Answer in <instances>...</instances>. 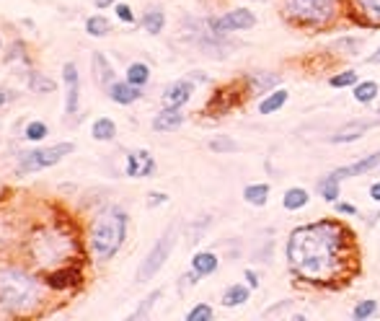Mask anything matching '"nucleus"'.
Returning <instances> with one entry per match:
<instances>
[{"label":"nucleus","mask_w":380,"mask_h":321,"mask_svg":"<svg viewBox=\"0 0 380 321\" xmlns=\"http://www.w3.org/2000/svg\"><path fill=\"white\" fill-rule=\"evenodd\" d=\"M357 246L339 220H318L295 228L288 238V264L311 285H331L355 270Z\"/></svg>","instance_id":"1"},{"label":"nucleus","mask_w":380,"mask_h":321,"mask_svg":"<svg viewBox=\"0 0 380 321\" xmlns=\"http://www.w3.org/2000/svg\"><path fill=\"white\" fill-rule=\"evenodd\" d=\"M127 231H129V215L122 205H106L88 226L86 246L96 264L112 262L119 249L125 246Z\"/></svg>","instance_id":"2"},{"label":"nucleus","mask_w":380,"mask_h":321,"mask_svg":"<svg viewBox=\"0 0 380 321\" xmlns=\"http://www.w3.org/2000/svg\"><path fill=\"white\" fill-rule=\"evenodd\" d=\"M45 277L23 267H0V311L3 313H31L45 300Z\"/></svg>","instance_id":"3"},{"label":"nucleus","mask_w":380,"mask_h":321,"mask_svg":"<svg viewBox=\"0 0 380 321\" xmlns=\"http://www.w3.org/2000/svg\"><path fill=\"white\" fill-rule=\"evenodd\" d=\"M78 238L62 226H42L29 238V257L39 270H60L65 264H75Z\"/></svg>","instance_id":"4"},{"label":"nucleus","mask_w":380,"mask_h":321,"mask_svg":"<svg viewBox=\"0 0 380 321\" xmlns=\"http://www.w3.org/2000/svg\"><path fill=\"white\" fill-rule=\"evenodd\" d=\"M282 11L300 26H326L334 21L339 0H282Z\"/></svg>","instance_id":"5"},{"label":"nucleus","mask_w":380,"mask_h":321,"mask_svg":"<svg viewBox=\"0 0 380 321\" xmlns=\"http://www.w3.org/2000/svg\"><path fill=\"white\" fill-rule=\"evenodd\" d=\"M75 151V143H58V145H34L31 151H23L18 155V174H36V171H45V168L58 166L60 161H65L70 153Z\"/></svg>","instance_id":"6"},{"label":"nucleus","mask_w":380,"mask_h":321,"mask_svg":"<svg viewBox=\"0 0 380 321\" xmlns=\"http://www.w3.org/2000/svg\"><path fill=\"white\" fill-rule=\"evenodd\" d=\"M173 246H176V223L166 228L158 236V241L150 246V251L145 254V259L140 262L138 272H135V283H148V280H153L155 274L161 272L166 262H168V257H171Z\"/></svg>","instance_id":"7"},{"label":"nucleus","mask_w":380,"mask_h":321,"mask_svg":"<svg viewBox=\"0 0 380 321\" xmlns=\"http://www.w3.org/2000/svg\"><path fill=\"white\" fill-rule=\"evenodd\" d=\"M62 86H65V117L75 119L81 112V70L73 60L62 62Z\"/></svg>","instance_id":"8"},{"label":"nucleus","mask_w":380,"mask_h":321,"mask_svg":"<svg viewBox=\"0 0 380 321\" xmlns=\"http://www.w3.org/2000/svg\"><path fill=\"white\" fill-rule=\"evenodd\" d=\"M256 24V16L249 8H236L218 16V18H210V31L212 34H231V31H246Z\"/></svg>","instance_id":"9"},{"label":"nucleus","mask_w":380,"mask_h":321,"mask_svg":"<svg viewBox=\"0 0 380 321\" xmlns=\"http://www.w3.org/2000/svg\"><path fill=\"white\" fill-rule=\"evenodd\" d=\"M155 168L158 166L150 151H129L125 158V177L129 179H150Z\"/></svg>","instance_id":"10"},{"label":"nucleus","mask_w":380,"mask_h":321,"mask_svg":"<svg viewBox=\"0 0 380 321\" xmlns=\"http://www.w3.org/2000/svg\"><path fill=\"white\" fill-rule=\"evenodd\" d=\"M81 280L83 272L78 270V264H65V267L45 274V283L49 290H75V287L81 285Z\"/></svg>","instance_id":"11"},{"label":"nucleus","mask_w":380,"mask_h":321,"mask_svg":"<svg viewBox=\"0 0 380 321\" xmlns=\"http://www.w3.org/2000/svg\"><path fill=\"white\" fill-rule=\"evenodd\" d=\"M378 125H380V119H352V122L342 125V127L331 135V143H339V145L355 143V140H359L365 132H370L372 127H378Z\"/></svg>","instance_id":"12"},{"label":"nucleus","mask_w":380,"mask_h":321,"mask_svg":"<svg viewBox=\"0 0 380 321\" xmlns=\"http://www.w3.org/2000/svg\"><path fill=\"white\" fill-rule=\"evenodd\" d=\"M192 94H194V84L186 81V78H179V81L166 86V91H163V107L184 109L192 101Z\"/></svg>","instance_id":"13"},{"label":"nucleus","mask_w":380,"mask_h":321,"mask_svg":"<svg viewBox=\"0 0 380 321\" xmlns=\"http://www.w3.org/2000/svg\"><path fill=\"white\" fill-rule=\"evenodd\" d=\"M106 96H109V101H114V104H119V107H129V104H135V101H140L142 99V88L135 84H129V81H119L116 78L114 84L109 86L104 91Z\"/></svg>","instance_id":"14"},{"label":"nucleus","mask_w":380,"mask_h":321,"mask_svg":"<svg viewBox=\"0 0 380 321\" xmlns=\"http://www.w3.org/2000/svg\"><path fill=\"white\" fill-rule=\"evenodd\" d=\"M91 73H93V81H96V86H99V88H104V91L116 81L114 65L109 62V57H106L104 52H93L91 55Z\"/></svg>","instance_id":"15"},{"label":"nucleus","mask_w":380,"mask_h":321,"mask_svg":"<svg viewBox=\"0 0 380 321\" xmlns=\"http://www.w3.org/2000/svg\"><path fill=\"white\" fill-rule=\"evenodd\" d=\"M184 112L181 109H173V107H163L155 117H153V130L155 132H173L179 130L181 125H184Z\"/></svg>","instance_id":"16"},{"label":"nucleus","mask_w":380,"mask_h":321,"mask_svg":"<svg viewBox=\"0 0 380 321\" xmlns=\"http://www.w3.org/2000/svg\"><path fill=\"white\" fill-rule=\"evenodd\" d=\"M380 168V151L378 153H370L365 158H359L355 164H349V166H342L334 171L336 179H349V177H359V174H370V171H375Z\"/></svg>","instance_id":"17"},{"label":"nucleus","mask_w":380,"mask_h":321,"mask_svg":"<svg viewBox=\"0 0 380 321\" xmlns=\"http://www.w3.org/2000/svg\"><path fill=\"white\" fill-rule=\"evenodd\" d=\"M220 267V259L215 251H197L192 257V270H194L199 277H207V274H215Z\"/></svg>","instance_id":"18"},{"label":"nucleus","mask_w":380,"mask_h":321,"mask_svg":"<svg viewBox=\"0 0 380 321\" xmlns=\"http://www.w3.org/2000/svg\"><path fill=\"white\" fill-rule=\"evenodd\" d=\"M352 8L370 26H380V0H352Z\"/></svg>","instance_id":"19"},{"label":"nucleus","mask_w":380,"mask_h":321,"mask_svg":"<svg viewBox=\"0 0 380 321\" xmlns=\"http://www.w3.org/2000/svg\"><path fill=\"white\" fill-rule=\"evenodd\" d=\"M290 94L285 91V88H275V91H269V94L259 101V114H275V112H279V109L288 104Z\"/></svg>","instance_id":"20"},{"label":"nucleus","mask_w":380,"mask_h":321,"mask_svg":"<svg viewBox=\"0 0 380 321\" xmlns=\"http://www.w3.org/2000/svg\"><path fill=\"white\" fill-rule=\"evenodd\" d=\"M91 138L99 143H112L116 138V122L112 117H99L91 125Z\"/></svg>","instance_id":"21"},{"label":"nucleus","mask_w":380,"mask_h":321,"mask_svg":"<svg viewBox=\"0 0 380 321\" xmlns=\"http://www.w3.org/2000/svg\"><path fill=\"white\" fill-rule=\"evenodd\" d=\"M140 26H142L150 36H158L163 29H166V13H163L161 8H150V11H145L140 16Z\"/></svg>","instance_id":"22"},{"label":"nucleus","mask_w":380,"mask_h":321,"mask_svg":"<svg viewBox=\"0 0 380 321\" xmlns=\"http://www.w3.org/2000/svg\"><path fill=\"white\" fill-rule=\"evenodd\" d=\"M249 296H251L249 285H241V283L228 285L225 287V293H223V306H225V309H238V306H243V303L249 300Z\"/></svg>","instance_id":"23"},{"label":"nucleus","mask_w":380,"mask_h":321,"mask_svg":"<svg viewBox=\"0 0 380 321\" xmlns=\"http://www.w3.org/2000/svg\"><path fill=\"white\" fill-rule=\"evenodd\" d=\"M246 81H249V86L253 88V94H269V91H275V86L279 84V75H277V73H253Z\"/></svg>","instance_id":"24"},{"label":"nucleus","mask_w":380,"mask_h":321,"mask_svg":"<svg viewBox=\"0 0 380 321\" xmlns=\"http://www.w3.org/2000/svg\"><path fill=\"white\" fill-rule=\"evenodd\" d=\"M83 29H86V34L93 36V39H101V36H109L112 24H109V18H106L104 13H93V16L86 18Z\"/></svg>","instance_id":"25"},{"label":"nucleus","mask_w":380,"mask_h":321,"mask_svg":"<svg viewBox=\"0 0 380 321\" xmlns=\"http://www.w3.org/2000/svg\"><path fill=\"white\" fill-rule=\"evenodd\" d=\"M26 86H29V91H34V94H52L58 84L52 81V78H47L45 73L39 70H29L26 73Z\"/></svg>","instance_id":"26"},{"label":"nucleus","mask_w":380,"mask_h":321,"mask_svg":"<svg viewBox=\"0 0 380 321\" xmlns=\"http://www.w3.org/2000/svg\"><path fill=\"white\" fill-rule=\"evenodd\" d=\"M125 78L129 81V84L140 86V88H145V86L150 84V65L148 62H129L125 70Z\"/></svg>","instance_id":"27"},{"label":"nucleus","mask_w":380,"mask_h":321,"mask_svg":"<svg viewBox=\"0 0 380 321\" xmlns=\"http://www.w3.org/2000/svg\"><path fill=\"white\" fill-rule=\"evenodd\" d=\"M158 298H163V287H155V290H150L148 296L142 298V303H140L138 309L132 311L127 319L129 321H135V319H148L150 316V311L155 309V303H158Z\"/></svg>","instance_id":"28"},{"label":"nucleus","mask_w":380,"mask_h":321,"mask_svg":"<svg viewBox=\"0 0 380 321\" xmlns=\"http://www.w3.org/2000/svg\"><path fill=\"white\" fill-rule=\"evenodd\" d=\"M308 203H311V194H308V190H303V187H292V190H288L285 192V197H282L285 210H303Z\"/></svg>","instance_id":"29"},{"label":"nucleus","mask_w":380,"mask_h":321,"mask_svg":"<svg viewBox=\"0 0 380 321\" xmlns=\"http://www.w3.org/2000/svg\"><path fill=\"white\" fill-rule=\"evenodd\" d=\"M243 200L253 207H264L266 200H269V184H249L243 190Z\"/></svg>","instance_id":"30"},{"label":"nucleus","mask_w":380,"mask_h":321,"mask_svg":"<svg viewBox=\"0 0 380 321\" xmlns=\"http://www.w3.org/2000/svg\"><path fill=\"white\" fill-rule=\"evenodd\" d=\"M47 135H49V127H47V122H42V119H31L26 127H23V140L26 143H42Z\"/></svg>","instance_id":"31"},{"label":"nucleus","mask_w":380,"mask_h":321,"mask_svg":"<svg viewBox=\"0 0 380 321\" xmlns=\"http://www.w3.org/2000/svg\"><path fill=\"white\" fill-rule=\"evenodd\" d=\"M339 181H342V179H336L334 171L326 174V177L318 181V192H321V197L326 203H336V200H339Z\"/></svg>","instance_id":"32"},{"label":"nucleus","mask_w":380,"mask_h":321,"mask_svg":"<svg viewBox=\"0 0 380 321\" xmlns=\"http://www.w3.org/2000/svg\"><path fill=\"white\" fill-rule=\"evenodd\" d=\"M378 84L375 81H359L357 86H355V101H359V104H370L375 96H378Z\"/></svg>","instance_id":"33"},{"label":"nucleus","mask_w":380,"mask_h":321,"mask_svg":"<svg viewBox=\"0 0 380 321\" xmlns=\"http://www.w3.org/2000/svg\"><path fill=\"white\" fill-rule=\"evenodd\" d=\"M372 313H378V300H359L357 306H355V311H352V316L357 321L370 319Z\"/></svg>","instance_id":"34"},{"label":"nucleus","mask_w":380,"mask_h":321,"mask_svg":"<svg viewBox=\"0 0 380 321\" xmlns=\"http://www.w3.org/2000/svg\"><path fill=\"white\" fill-rule=\"evenodd\" d=\"M212 316H215V311L210 303H197L194 309L186 313V321H212Z\"/></svg>","instance_id":"35"},{"label":"nucleus","mask_w":380,"mask_h":321,"mask_svg":"<svg viewBox=\"0 0 380 321\" xmlns=\"http://www.w3.org/2000/svg\"><path fill=\"white\" fill-rule=\"evenodd\" d=\"M329 84L334 86V88H349V86H357V73L355 70H344V73H336V75H331V81Z\"/></svg>","instance_id":"36"},{"label":"nucleus","mask_w":380,"mask_h":321,"mask_svg":"<svg viewBox=\"0 0 380 321\" xmlns=\"http://www.w3.org/2000/svg\"><path fill=\"white\" fill-rule=\"evenodd\" d=\"M210 151L212 153H233V151H238V143L231 140V138H212L210 140Z\"/></svg>","instance_id":"37"},{"label":"nucleus","mask_w":380,"mask_h":321,"mask_svg":"<svg viewBox=\"0 0 380 321\" xmlns=\"http://www.w3.org/2000/svg\"><path fill=\"white\" fill-rule=\"evenodd\" d=\"M114 13H116V18H119L122 24H135V21H138V18H135V13H132V8H129L127 3H116Z\"/></svg>","instance_id":"38"},{"label":"nucleus","mask_w":380,"mask_h":321,"mask_svg":"<svg viewBox=\"0 0 380 321\" xmlns=\"http://www.w3.org/2000/svg\"><path fill=\"white\" fill-rule=\"evenodd\" d=\"M166 203H168V194H163V192H150L148 194V207H158Z\"/></svg>","instance_id":"39"},{"label":"nucleus","mask_w":380,"mask_h":321,"mask_svg":"<svg viewBox=\"0 0 380 321\" xmlns=\"http://www.w3.org/2000/svg\"><path fill=\"white\" fill-rule=\"evenodd\" d=\"M336 213H339V215H357V207H355V205H346V203H339V200H336Z\"/></svg>","instance_id":"40"},{"label":"nucleus","mask_w":380,"mask_h":321,"mask_svg":"<svg viewBox=\"0 0 380 321\" xmlns=\"http://www.w3.org/2000/svg\"><path fill=\"white\" fill-rule=\"evenodd\" d=\"M246 283H249V287H259V274L253 272V270H246Z\"/></svg>","instance_id":"41"},{"label":"nucleus","mask_w":380,"mask_h":321,"mask_svg":"<svg viewBox=\"0 0 380 321\" xmlns=\"http://www.w3.org/2000/svg\"><path fill=\"white\" fill-rule=\"evenodd\" d=\"M93 3H96V8H99V11H106V8H114L119 0H93Z\"/></svg>","instance_id":"42"},{"label":"nucleus","mask_w":380,"mask_h":321,"mask_svg":"<svg viewBox=\"0 0 380 321\" xmlns=\"http://www.w3.org/2000/svg\"><path fill=\"white\" fill-rule=\"evenodd\" d=\"M370 197H372L375 203H380V181H375V184L370 187Z\"/></svg>","instance_id":"43"},{"label":"nucleus","mask_w":380,"mask_h":321,"mask_svg":"<svg viewBox=\"0 0 380 321\" xmlns=\"http://www.w3.org/2000/svg\"><path fill=\"white\" fill-rule=\"evenodd\" d=\"M368 62H370V65H380V47H378V52H375V55H370Z\"/></svg>","instance_id":"44"},{"label":"nucleus","mask_w":380,"mask_h":321,"mask_svg":"<svg viewBox=\"0 0 380 321\" xmlns=\"http://www.w3.org/2000/svg\"><path fill=\"white\" fill-rule=\"evenodd\" d=\"M11 99V91H0V104H5Z\"/></svg>","instance_id":"45"},{"label":"nucleus","mask_w":380,"mask_h":321,"mask_svg":"<svg viewBox=\"0 0 380 321\" xmlns=\"http://www.w3.org/2000/svg\"><path fill=\"white\" fill-rule=\"evenodd\" d=\"M375 220H380V213H378V215H375ZM375 220H370V223H375Z\"/></svg>","instance_id":"46"},{"label":"nucleus","mask_w":380,"mask_h":321,"mask_svg":"<svg viewBox=\"0 0 380 321\" xmlns=\"http://www.w3.org/2000/svg\"><path fill=\"white\" fill-rule=\"evenodd\" d=\"M0 47H3V36H0Z\"/></svg>","instance_id":"47"}]
</instances>
